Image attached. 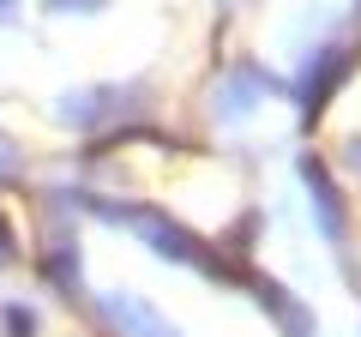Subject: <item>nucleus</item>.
<instances>
[{"label": "nucleus", "instance_id": "obj_1", "mask_svg": "<svg viewBox=\"0 0 361 337\" xmlns=\"http://www.w3.org/2000/svg\"><path fill=\"white\" fill-rule=\"evenodd\" d=\"M109 217H127L133 229L145 235V241L163 253V259H180V265H199V241L187 229H175L169 217H157V211H109Z\"/></svg>", "mask_w": 361, "mask_h": 337}, {"label": "nucleus", "instance_id": "obj_2", "mask_svg": "<svg viewBox=\"0 0 361 337\" xmlns=\"http://www.w3.org/2000/svg\"><path fill=\"white\" fill-rule=\"evenodd\" d=\"M319 66H307V85H301V115H319L325 109V97L337 91V78L349 73V54L343 49H325V54H313Z\"/></svg>", "mask_w": 361, "mask_h": 337}, {"label": "nucleus", "instance_id": "obj_3", "mask_svg": "<svg viewBox=\"0 0 361 337\" xmlns=\"http://www.w3.org/2000/svg\"><path fill=\"white\" fill-rule=\"evenodd\" d=\"M301 175H307V187H313V205H319V229L331 235V241H343V199H337V187H331V175H325V163L301 157Z\"/></svg>", "mask_w": 361, "mask_h": 337}, {"label": "nucleus", "instance_id": "obj_4", "mask_svg": "<svg viewBox=\"0 0 361 337\" xmlns=\"http://www.w3.org/2000/svg\"><path fill=\"white\" fill-rule=\"evenodd\" d=\"M109 319H115L127 337H175V325H163L139 295H115V301H109Z\"/></svg>", "mask_w": 361, "mask_h": 337}, {"label": "nucleus", "instance_id": "obj_5", "mask_svg": "<svg viewBox=\"0 0 361 337\" xmlns=\"http://www.w3.org/2000/svg\"><path fill=\"white\" fill-rule=\"evenodd\" d=\"M259 301H265V307L277 313V319H283V331H289V337H307V331H313V325H307V313H301V307H295V301H289L277 283H259Z\"/></svg>", "mask_w": 361, "mask_h": 337}, {"label": "nucleus", "instance_id": "obj_6", "mask_svg": "<svg viewBox=\"0 0 361 337\" xmlns=\"http://www.w3.org/2000/svg\"><path fill=\"white\" fill-rule=\"evenodd\" d=\"M6 331H13V337H30V331H37V319H30L25 307H6Z\"/></svg>", "mask_w": 361, "mask_h": 337}, {"label": "nucleus", "instance_id": "obj_7", "mask_svg": "<svg viewBox=\"0 0 361 337\" xmlns=\"http://www.w3.org/2000/svg\"><path fill=\"white\" fill-rule=\"evenodd\" d=\"M54 13H97V6H103V0H49Z\"/></svg>", "mask_w": 361, "mask_h": 337}]
</instances>
